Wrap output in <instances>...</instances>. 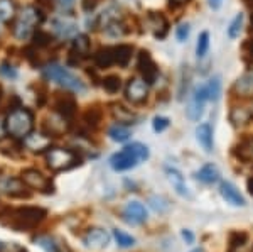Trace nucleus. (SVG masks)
Returning a JSON list of instances; mask_svg holds the SVG:
<instances>
[{
  "label": "nucleus",
  "mask_w": 253,
  "mask_h": 252,
  "mask_svg": "<svg viewBox=\"0 0 253 252\" xmlns=\"http://www.w3.org/2000/svg\"><path fill=\"white\" fill-rule=\"evenodd\" d=\"M108 136H110V139L115 141V142H125L130 137V131L125 127V125L117 124V125H113V127H110Z\"/></svg>",
  "instance_id": "nucleus-32"
},
{
  "label": "nucleus",
  "mask_w": 253,
  "mask_h": 252,
  "mask_svg": "<svg viewBox=\"0 0 253 252\" xmlns=\"http://www.w3.org/2000/svg\"><path fill=\"white\" fill-rule=\"evenodd\" d=\"M7 136V127H5V120L0 119V142H2L3 139H5Z\"/></svg>",
  "instance_id": "nucleus-46"
},
{
  "label": "nucleus",
  "mask_w": 253,
  "mask_h": 252,
  "mask_svg": "<svg viewBox=\"0 0 253 252\" xmlns=\"http://www.w3.org/2000/svg\"><path fill=\"white\" fill-rule=\"evenodd\" d=\"M20 180L27 185V188H32V190H39L42 193H52L54 192V186L49 178L44 176L39 169H34V168H27L20 173Z\"/></svg>",
  "instance_id": "nucleus-7"
},
{
  "label": "nucleus",
  "mask_w": 253,
  "mask_h": 252,
  "mask_svg": "<svg viewBox=\"0 0 253 252\" xmlns=\"http://www.w3.org/2000/svg\"><path fill=\"white\" fill-rule=\"evenodd\" d=\"M89 52V39L88 36L84 34H78L75 38V41H73V50H71V54L76 56L78 58V61L81 58H84Z\"/></svg>",
  "instance_id": "nucleus-26"
},
{
  "label": "nucleus",
  "mask_w": 253,
  "mask_h": 252,
  "mask_svg": "<svg viewBox=\"0 0 253 252\" xmlns=\"http://www.w3.org/2000/svg\"><path fill=\"white\" fill-rule=\"evenodd\" d=\"M242 27H243V14H238L231 20L230 27H228V38L236 39L240 36V32H242Z\"/></svg>",
  "instance_id": "nucleus-38"
},
{
  "label": "nucleus",
  "mask_w": 253,
  "mask_h": 252,
  "mask_svg": "<svg viewBox=\"0 0 253 252\" xmlns=\"http://www.w3.org/2000/svg\"><path fill=\"white\" fill-rule=\"evenodd\" d=\"M0 174H2V168H0Z\"/></svg>",
  "instance_id": "nucleus-55"
},
{
  "label": "nucleus",
  "mask_w": 253,
  "mask_h": 252,
  "mask_svg": "<svg viewBox=\"0 0 253 252\" xmlns=\"http://www.w3.org/2000/svg\"><path fill=\"white\" fill-rule=\"evenodd\" d=\"M17 17V5L14 0H0V20L12 22Z\"/></svg>",
  "instance_id": "nucleus-27"
},
{
  "label": "nucleus",
  "mask_w": 253,
  "mask_h": 252,
  "mask_svg": "<svg viewBox=\"0 0 253 252\" xmlns=\"http://www.w3.org/2000/svg\"><path fill=\"white\" fill-rule=\"evenodd\" d=\"M147 24H149V27L152 29L154 36L159 39H164L166 34H167V27H169V24H167L166 17L162 14H157V12H150L149 17H147Z\"/></svg>",
  "instance_id": "nucleus-19"
},
{
  "label": "nucleus",
  "mask_w": 253,
  "mask_h": 252,
  "mask_svg": "<svg viewBox=\"0 0 253 252\" xmlns=\"http://www.w3.org/2000/svg\"><path fill=\"white\" fill-rule=\"evenodd\" d=\"M42 73L49 81H54V83L61 85V87L66 88V90H71L76 93H83L86 90L84 83L78 78V76H75L71 71H68L66 68L59 66V64H56V63L46 64Z\"/></svg>",
  "instance_id": "nucleus-5"
},
{
  "label": "nucleus",
  "mask_w": 253,
  "mask_h": 252,
  "mask_svg": "<svg viewBox=\"0 0 253 252\" xmlns=\"http://www.w3.org/2000/svg\"><path fill=\"white\" fill-rule=\"evenodd\" d=\"M68 119H64L63 115H59V113H54V115H51L49 119H46L44 122V131L49 137H59L63 132L68 131Z\"/></svg>",
  "instance_id": "nucleus-14"
},
{
  "label": "nucleus",
  "mask_w": 253,
  "mask_h": 252,
  "mask_svg": "<svg viewBox=\"0 0 253 252\" xmlns=\"http://www.w3.org/2000/svg\"><path fill=\"white\" fill-rule=\"evenodd\" d=\"M182 239L187 242V244H193L194 242V235L189 232V230H182Z\"/></svg>",
  "instance_id": "nucleus-47"
},
{
  "label": "nucleus",
  "mask_w": 253,
  "mask_h": 252,
  "mask_svg": "<svg viewBox=\"0 0 253 252\" xmlns=\"http://www.w3.org/2000/svg\"><path fill=\"white\" fill-rule=\"evenodd\" d=\"M137 68H138V71L142 73V80H144L147 85L156 83V80L159 76V70H157L156 63H154V59H152V56H150L149 51L142 50L140 52H138Z\"/></svg>",
  "instance_id": "nucleus-8"
},
{
  "label": "nucleus",
  "mask_w": 253,
  "mask_h": 252,
  "mask_svg": "<svg viewBox=\"0 0 253 252\" xmlns=\"http://www.w3.org/2000/svg\"><path fill=\"white\" fill-rule=\"evenodd\" d=\"M219 193L228 203H231L233 206H245V198L242 197V193L238 192V188L230 181H223L219 185Z\"/></svg>",
  "instance_id": "nucleus-17"
},
{
  "label": "nucleus",
  "mask_w": 253,
  "mask_h": 252,
  "mask_svg": "<svg viewBox=\"0 0 253 252\" xmlns=\"http://www.w3.org/2000/svg\"><path fill=\"white\" fill-rule=\"evenodd\" d=\"M191 252H203V249H194V251H191Z\"/></svg>",
  "instance_id": "nucleus-52"
},
{
  "label": "nucleus",
  "mask_w": 253,
  "mask_h": 252,
  "mask_svg": "<svg viewBox=\"0 0 253 252\" xmlns=\"http://www.w3.org/2000/svg\"><path fill=\"white\" fill-rule=\"evenodd\" d=\"M112 112H113V117H115L118 122H124V124H130V122L135 119V115L130 110H126L124 105H113Z\"/></svg>",
  "instance_id": "nucleus-33"
},
{
  "label": "nucleus",
  "mask_w": 253,
  "mask_h": 252,
  "mask_svg": "<svg viewBox=\"0 0 253 252\" xmlns=\"http://www.w3.org/2000/svg\"><path fill=\"white\" fill-rule=\"evenodd\" d=\"M54 32L59 36V38H69V36L76 34V24L75 20H68V19H58L54 20Z\"/></svg>",
  "instance_id": "nucleus-24"
},
{
  "label": "nucleus",
  "mask_w": 253,
  "mask_h": 252,
  "mask_svg": "<svg viewBox=\"0 0 253 252\" xmlns=\"http://www.w3.org/2000/svg\"><path fill=\"white\" fill-rule=\"evenodd\" d=\"M110 234L105 229H100V227H93L89 229L83 237V244L88 247V249H105V247L110 244Z\"/></svg>",
  "instance_id": "nucleus-11"
},
{
  "label": "nucleus",
  "mask_w": 253,
  "mask_h": 252,
  "mask_svg": "<svg viewBox=\"0 0 253 252\" xmlns=\"http://www.w3.org/2000/svg\"><path fill=\"white\" fill-rule=\"evenodd\" d=\"M252 24H253V19H252Z\"/></svg>",
  "instance_id": "nucleus-56"
},
{
  "label": "nucleus",
  "mask_w": 253,
  "mask_h": 252,
  "mask_svg": "<svg viewBox=\"0 0 253 252\" xmlns=\"http://www.w3.org/2000/svg\"><path fill=\"white\" fill-rule=\"evenodd\" d=\"M113 235H115V241L120 247H124V249H126V247H132L133 244H135V239L132 237V235L122 232V230H113Z\"/></svg>",
  "instance_id": "nucleus-39"
},
{
  "label": "nucleus",
  "mask_w": 253,
  "mask_h": 252,
  "mask_svg": "<svg viewBox=\"0 0 253 252\" xmlns=\"http://www.w3.org/2000/svg\"><path fill=\"white\" fill-rule=\"evenodd\" d=\"M133 48L130 44H118L113 48V58H115V64L118 66H126L128 61L132 59Z\"/></svg>",
  "instance_id": "nucleus-22"
},
{
  "label": "nucleus",
  "mask_w": 253,
  "mask_h": 252,
  "mask_svg": "<svg viewBox=\"0 0 253 252\" xmlns=\"http://www.w3.org/2000/svg\"><path fill=\"white\" fill-rule=\"evenodd\" d=\"M189 32H191L189 24H181V26L177 27V31H175V36H177L179 41H186L189 38Z\"/></svg>",
  "instance_id": "nucleus-44"
},
{
  "label": "nucleus",
  "mask_w": 253,
  "mask_h": 252,
  "mask_svg": "<svg viewBox=\"0 0 253 252\" xmlns=\"http://www.w3.org/2000/svg\"><path fill=\"white\" fill-rule=\"evenodd\" d=\"M235 154L238 159L243 162H252L253 161V139H247L240 142V146L235 148Z\"/></svg>",
  "instance_id": "nucleus-28"
},
{
  "label": "nucleus",
  "mask_w": 253,
  "mask_h": 252,
  "mask_svg": "<svg viewBox=\"0 0 253 252\" xmlns=\"http://www.w3.org/2000/svg\"><path fill=\"white\" fill-rule=\"evenodd\" d=\"M208 99V88L206 85H201L194 90V95H193V100H191L189 107H187V117L191 120H199L205 113V103H206Z\"/></svg>",
  "instance_id": "nucleus-9"
},
{
  "label": "nucleus",
  "mask_w": 253,
  "mask_h": 252,
  "mask_svg": "<svg viewBox=\"0 0 253 252\" xmlns=\"http://www.w3.org/2000/svg\"><path fill=\"white\" fill-rule=\"evenodd\" d=\"M147 159H149L147 146L140 144V142H132L110 157V166L115 171H128Z\"/></svg>",
  "instance_id": "nucleus-2"
},
{
  "label": "nucleus",
  "mask_w": 253,
  "mask_h": 252,
  "mask_svg": "<svg viewBox=\"0 0 253 252\" xmlns=\"http://www.w3.org/2000/svg\"><path fill=\"white\" fill-rule=\"evenodd\" d=\"M196 178L199 181L206 183V185H213L219 180V171L214 164H205L198 173H196Z\"/></svg>",
  "instance_id": "nucleus-23"
},
{
  "label": "nucleus",
  "mask_w": 253,
  "mask_h": 252,
  "mask_svg": "<svg viewBox=\"0 0 253 252\" xmlns=\"http://www.w3.org/2000/svg\"><path fill=\"white\" fill-rule=\"evenodd\" d=\"M3 192L12 198H29L31 192L27 190V185L20 178H9L3 183Z\"/></svg>",
  "instance_id": "nucleus-16"
},
{
  "label": "nucleus",
  "mask_w": 253,
  "mask_h": 252,
  "mask_svg": "<svg viewBox=\"0 0 253 252\" xmlns=\"http://www.w3.org/2000/svg\"><path fill=\"white\" fill-rule=\"evenodd\" d=\"M44 20L42 10L34 5L24 7L14 19V26H12V34L19 41H27L36 32V27Z\"/></svg>",
  "instance_id": "nucleus-3"
},
{
  "label": "nucleus",
  "mask_w": 253,
  "mask_h": 252,
  "mask_svg": "<svg viewBox=\"0 0 253 252\" xmlns=\"http://www.w3.org/2000/svg\"><path fill=\"white\" fill-rule=\"evenodd\" d=\"M54 108H56V113H59V115H63L64 119H71V117H75L76 113V100L75 97L71 95H58L54 100Z\"/></svg>",
  "instance_id": "nucleus-15"
},
{
  "label": "nucleus",
  "mask_w": 253,
  "mask_h": 252,
  "mask_svg": "<svg viewBox=\"0 0 253 252\" xmlns=\"http://www.w3.org/2000/svg\"><path fill=\"white\" fill-rule=\"evenodd\" d=\"M152 127L156 132H164L169 127V119H166V117H156L152 122Z\"/></svg>",
  "instance_id": "nucleus-43"
},
{
  "label": "nucleus",
  "mask_w": 253,
  "mask_h": 252,
  "mask_svg": "<svg viewBox=\"0 0 253 252\" xmlns=\"http://www.w3.org/2000/svg\"><path fill=\"white\" fill-rule=\"evenodd\" d=\"M248 241V234L247 232H242V230H236V232H231L230 234V249H240L243 247L245 244Z\"/></svg>",
  "instance_id": "nucleus-37"
},
{
  "label": "nucleus",
  "mask_w": 253,
  "mask_h": 252,
  "mask_svg": "<svg viewBox=\"0 0 253 252\" xmlns=\"http://www.w3.org/2000/svg\"><path fill=\"white\" fill-rule=\"evenodd\" d=\"M2 24H3V22H2V20H0V26H2Z\"/></svg>",
  "instance_id": "nucleus-54"
},
{
  "label": "nucleus",
  "mask_w": 253,
  "mask_h": 252,
  "mask_svg": "<svg viewBox=\"0 0 253 252\" xmlns=\"http://www.w3.org/2000/svg\"><path fill=\"white\" fill-rule=\"evenodd\" d=\"M34 241L44 252H64L68 249L66 244L59 242L58 239L51 237V235H39Z\"/></svg>",
  "instance_id": "nucleus-20"
},
{
  "label": "nucleus",
  "mask_w": 253,
  "mask_h": 252,
  "mask_svg": "<svg viewBox=\"0 0 253 252\" xmlns=\"http://www.w3.org/2000/svg\"><path fill=\"white\" fill-rule=\"evenodd\" d=\"M230 119H231V122H233V125H236V127H238V125H245L248 120L252 119V112H248L247 108L236 107V108L231 110Z\"/></svg>",
  "instance_id": "nucleus-31"
},
{
  "label": "nucleus",
  "mask_w": 253,
  "mask_h": 252,
  "mask_svg": "<svg viewBox=\"0 0 253 252\" xmlns=\"http://www.w3.org/2000/svg\"><path fill=\"white\" fill-rule=\"evenodd\" d=\"M47 212L41 206H19V208H3L0 212V223L10 227L15 232H29L46 220Z\"/></svg>",
  "instance_id": "nucleus-1"
},
{
  "label": "nucleus",
  "mask_w": 253,
  "mask_h": 252,
  "mask_svg": "<svg viewBox=\"0 0 253 252\" xmlns=\"http://www.w3.org/2000/svg\"><path fill=\"white\" fill-rule=\"evenodd\" d=\"M83 122L86 124L88 129H96L98 124L101 122V110L96 107H89L86 112L83 113Z\"/></svg>",
  "instance_id": "nucleus-30"
},
{
  "label": "nucleus",
  "mask_w": 253,
  "mask_h": 252,
  "mask_svg": "<svg viewBox=\"0 0 253 252\" xmlns=\"http://www.w3.org/2000/svg\"><path fill=\"white\" fill-rule=\"evenodd\" d=\"M147 95H149V85L142 78L128 80V83L125 87L126 100L132 101V103H142V101L147 100Z\"/></svg>",
  "instance_id": "nucleus-10"
},
{
  "label": "nucleus",
  "mask_w": 253,
  "mask_h": 252,
  "mask_svg": "<svg viewBox=\"0 0 253 252\" xmlns=\"http://www.w3.org/2000/svg\"><path fill=\"white\" fill-rule=\"evenodd\" d=\"M196 139H198L199 144L203 146L206 152H211L214 148L213 144V131H211L210 124H201L198 129H196Z\"/></svg>",
  "instance_id": "nucleus-21"
},
{
  "label": "nucleus",
  "mask_w": 253,
  "mask_h": 252,
  "mask_svg": "<svg viewBox=\"0 0 253 252\" xmlns=\"http://www.w3.org/2000/svg\"><path fill=\"white\" fill-rule=\"evenodd\" d=\"M58 3H59V7L64 12H68V10L73 9V5H75V0H58Z\"/></svg>",
  "instance_id": "nucleus-45"
},
{
  "label": "nucleus",
  "mask_w": 253,
  "mask_h": 252,
  "mask_svg": "<svg viewBox=\"0 0 253 252\" xmlns=\"http://www.w3.org/2000/svg\"><path fill=\"white\" fill-rule=\"evenodd\" d=\"M221 2H223V0H210V5L213 7V9H219Z\"/></svg>",
  "instance_id": "nucleus-48"
},
{
  "label": "nucleus",
  "mask_w": 253,
  "mask_h": 252,
  "mask_svg": "<svg viewBox=\"0 0 253 252\" xmlns=\"http://www.w3.org/2000/svg\"><path fill=\"white\" fill-rule=\"evenodd\" d=\"M149 203L152 205V208L156 210V212H166V210H169V203H167L162 197H150L149 198Z\"/></svg>",
  "instance_id": "nucleus-41"
},
{
  "label": "nucleus",
  "mask_w": 253,
  "mask_h": 252,
  "mask_svg": "<svg viewBox=\"0 0 253 252\" xmlns=\"http://www.w3.org/2000/svg\"><path fill=\"white\" fill-rule=\"evenodd\" d=\"M103 88H105V92L110 93V95H115V93L120 92V88H122V80L115 75H110L103 80Z\"/></svg>",
  "instance_id": "nucleus-35"
},
{
  "label": "nucleus",
  "mask_w": 253,
  "mask_h": 252,
  "mask_svg": "<svg viewBox=\"0 0 253 252\" xmlns=\"http://www.w3.org/2000/svg\"><path fill=\"white\" fill-rule=\"evenodd\" d=\"M7 134L12 139L24 141L34 129V115L24 107H15L5 117Z\"/></svg>",
  "instance_id": "nucleus-4"
},
{
  "label": "nucleus",
  "mask_w": 253,
  "mask_h": 252,
  "mask_svg": "<svg viewBox=\"0 0 253 252\" xmlns=\"http://www.w3.org/2000/svg\"><path fill=\"white\" fill-rule=\"evenodd\" d=\"M95 63L100 68H108L115 64V58H113V48H101L95 54Z\"/></svg>",
  "instance_id": "nucleus-29"
},
{
  "label": "nucleus",
  "mask_w": 253,
  "mask_h": 252,
  "mask_svg": "<svg viewBox=\"0 0 253 252\" xmlns=\"http://www.w3.org/2000/svg\"><path fill=\"white\" fill-rule=\"evenodd\" d=\"M248 192L253 195V178H250V180H248Z\"/></svg>",
  "instance_id": "nucleus-49"
},
{
  "label": "nucleus",
  "mask_w": 253,
  "mask_h": 252,
  "mask_svg": "<svg viewBox=\"0 0 253 252\" xmlns=\"http://www.w3.org/2000/svg\"><path fill=\"white\" fill-rule=\"evenodd\" d=\"M32 36H34V46H38V48L47 46V44L51 43V36L41 29H38V32H34Z\"/></svg>",
  "instance_id": "nucleus-42"
},
{
  "label": "nucleus",
  "mask_w": 253,
  "mask_h": 252,
  "mask_svg": "<svg viewBox=\"0 0 253 252\" xmlns=\"http://www.w3.org/2000/svg\"><path fill=\"white\" fill-rule=\"evenodd\" d=\"M166 174H167V180L170 181V185L174 186L175 193L181 195L184 198H191V193H189V188L186 186V181L182 178V174L177 171L175 168H166Z\"/></svg>",
  "instance_id": "nucleus-18"
},
{
  "label": "nucleus",
  "mask_w": 253,
  "mask_h": 252,
  "mask_svg": "<svg viewBox=\"0 0 253 252\" xmlns=\"http://www.w3.org/2000/svg\"><path fill=\"white\" fill-rule=\"evenodd\" d=\"M245 2H252V0H245Z\"/></svg>",
  "instance_id": "nucleus-53"
},
{
  "label": "nucleus",
  "mask_w": 253,
  "mask_h": 252,
  "mask_svg": "<svg viewBox=\"0 0 253 252\" xmlns=\"http://www.w3.org/2000/svg\"><path fill=\"white\" fill-rule=\"evenodd\" d=\"M208 88V99L210 100H218L219 99V93H221V80L219 76H214L206 83Z\"/></svg>",
  "instance_id": "nucleus-34"
},
{
  "label": "nucleus",
  "mask_w": 253,
  "mask_h": 252,
  "mask_svg": "<svg viewBox=\"0 0 253 252\" xmlns=\"http://www.w3.org/2000/svg\"><path fill=\"white\" fill-rule=\"evenodd\" d=\"M208 50H210V34L205 31L199 34L198 44H196V54H198V58H205Z\"/></svg>",
  "instance_id": "nucleus-36"
},
{
  "label": "nucleus",
  "mask_w": 253,
  "mask_h": 252,
  "mask_svg": "<svg viewBox=\"0 0 253 252\" xmlns=\"http://www.w3.org/2000/svg\"><path fill=\"white\" fill-rule=\"evenodd\" d=\"M51 139L46 132H31L26 139L22 141V146L32 152H44L51 149Z\"/></svg>",
  "instance_id": "nucleus-12"
},
{
  "label": "nucleus",
  "mask_w": 253,
  "mask_h": 252,
  "mask_svg": "<svg viewBox=\"0 0 253 252\" xmlns=\"http://www.w3.org/2000/svg\"><path fill=\"white\" fill-rule=\"evenodd\" d=\"M124 218L132 225H140L147 220V210L142 203L138 202H130L126 203L125 210H124Z\"/></svg>",
  "instance_id": "nucleus-13"
},
{
  "label": "nucleus",
  "mask_w": 253,
  "mask_h": 252,
  "mask_svg": "<svg viewBox=\"0 0 253 252\" xmlns=\"http://www.w3.org/2000/svg\"><path fill=\"white\" fill-rule=\"evenodd\" d=\"M235 92L240 97H253V75H243L242 78L236 80L235 83Z\"/></svg>",
  "instance_id": "nucleus-25"
},
{
  "label": "nucleus",
  "mask_w": 253,
  "mask_h": 252,
  "mask_svg": "<svg viewBox=\"0 0 253 252\" xmlns=\"http://www.w3.org/2000/svg\"><path fill=\"white\" fill-rule=\"evenodd\" d=\"M0 75H2L3 78H7V80H15V78H17V70L12 66L9 61H3V63L0 64Z\"/></svg>",
  "instance_id": "nucleus-40"
},
{
  "label": "nucleus",
  "mask_w": 253,
  "mask_h": 252,
  "mask_svg": "<svg viewBox=\"0 0 253 252\" xmlns=\"http://www.w3.org/2000/svg\"><path fill=\"white\" fill-rule=\"evenodd\" d=\"M170 2H174V3H186V2H189V0H170Z\"/></svg>",
  "instance_id": "nucleus-50"
},
{
  "label": "nucleus",
  "mask_w": 253,
  "mask_h": 252,
  "mask_svg": "<svg viewBox=\"0 0 253 252\" xmlns=\"http://www.w3.org/2000/svg\"><path fill=\"white\" fill-rule=\"evenodd\" d=\"M17 252H27L26 249H22V247H20V249H17Z\"/></svg>",
  "instance_id": "nucleus-51"
},
{
  "label": "nucleus",
  "mask_w": 253,
  "mask_h": 252,
  "mask_svg": "<svg viewBox=\"0 0 253 252\" xmlns=\"http://www.w3.org/2000/svg\"><path fill=\"white\" fill-rule=\"evenodd\" d=\"M46 162L51 171H66L80 164L78 154L66 148H51L46 152Z\"/></svg>",
  "instance_id": "nucleus-6"
}]
</instances>
